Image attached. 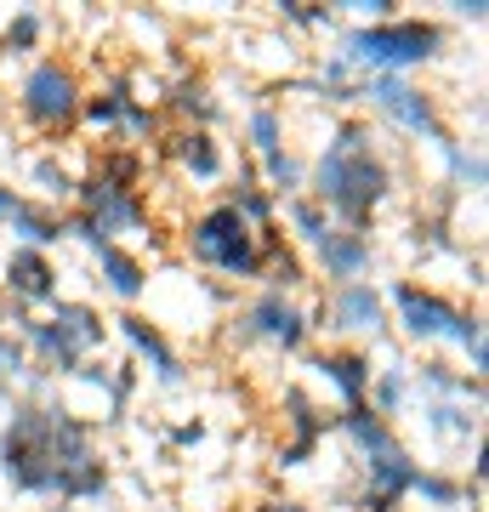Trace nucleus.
<instances>
[{"mask_svg": "<svg viewBox=\"0 0 489 512\" xmlns=\"http://www.w3.org/2000/svg\"><path fill=\"white\" fill-rule=\"evenodd\" d=\"M6 478L35 495H97L103 461L91 456L86 427L69 410H18L0 439Z\"/></svg>", "mask_w": 489, "mask_h": 512, "instance_id": "1", "label": "nucleus"}, {"mask_svg": "<svg viewBox=\"0 0 489 512\" xmlns=\"http://www.w3.org/2000/svg\"><path fill=\"white\" fill-rule=\"evenodd\" d=\"M319 200L330 211H342L353 222V234H364V222L387 200V165L376 154H342V148H330L325 160H319Z\"/></svg>", "mask_w": 489, "mask_h": 512, "instance_id": "2", "label": "nucleus"}, {"mask_svg": "<svg viewBox=\"0 0 489 512\" xmlns=\"http://www.w3.org/2000/svg\"><path fill=\"white\" fill-rule=\"evenodd\" d=\"M188 251L200 256V262H211V268H222V274H256V234L251 222L239 217L234 205H217V211H205L194 228H188Z\"/></svg>", "mask_w": 489, "mask_h": 512, "instance_id": "3", "label": "nucleus"}, {"mask_svg": "<svg viewBox=\"0 0 489 512\" xmlns=\"http://www.w3.org/2000/svg\"><path fill=\"white\" fill-rule=\"evenodd\" d=\"M438 29L433 23H376V29H359L347 40V57L353 63H376V69H393V63H427L438 52Z\"/></svg>", "mask_w": 489, "mask_h": 512, "instance_id": "4", "label": "nucleus"}, {"mask_svg": "<svg viewBox=\"0 0 489 512\" xmlns=\"http://www.w3.org/2000/svg\"><path fill=\"white\" fill-rule=\"evenodd\" d=\"M35 348L52 359L57 370H80V353L103 342V319L91 308H74V302H57V319L52 325H29Z\"/></svg>", "mask_w": 489, "mask_h": 512, "instance_id": "5", "label": "nucleus"}, {"mask_svg": "<svg viewBox=\"0 0 489 512\" xmlns=\"http://www.w3.org/2000/svg\"><path fill=\"white\" fill-rule=\"evenodd\" d=\"M23 109H29V120H40V126H69L74 109H80L74 74L63 69V63H40V69L23 80Z\"/></svg>", "mask_w": 489, "mask_h": 512, "instance_id": "6", "label": "nucleus"}, {"mask_svg": "<svg viewBox=\"0 0 489 512\" xmlns=\"http://www.w3.org/2000/svg\"><path fill=\"white\" fill-rule=\"evenodd\" d=\"M364 97H376L381 109L393 114V120H404L410 131H421V137H433V143H444V126H438V114H433V97H421V92H410L399 74H376L370 80V92Z\"/></svg>", "mask_w": 489, "mask_h": 512, "instance_id": "7", "label": "nucleus"}, {"mask_svg": "<svg viewBox=\"0 0 489 512\" xmlns=\"http://www.w3.org/2000/svg\"><path fill=\"white\" fill-rule=\"evenodd\" d=\"M80 200H86V222H91V234H97V245H109V234L143 222V205L131 200L126 188H109V183H97V177L80 183Z\"/></svg>", "mask_w": 489, "mask_h": 512, "instance_id": "8", "label": "nucleus"}, {"mask_svg": "<svg viewBox=\"0 0 489 512\" xmlns=\"http://www.w3.org/2000/svg\"><path fill=\"white\" fill-rule=\"evenodd\" d=\"M6 279H12V291H18L23 302H52V296H57V268L46 262V251H29V245L12 251Z\"/></svg>", "mask_w": 489, "mask_h": 512, "instance_id": "9", "label": "nucleus"}, {"mask_svg": "<svg viewBox=\"0 0 489 512\" xmlns=\"http://www.w3.org/2000/svg\"><path fill=\"white\" fill-rule=\"evenodd\" d=\"M245 325H251V330H262V336H268V342H279V348H296V342L308 336V325H302V313L290 308V302H285L279 291H268V296H262V302H256L251 313H245Z\"/></svg>", "mask_w": 489, "mask_h": 512, "instance_id": "10", "label": "nucleus"}, {"mask_svg": "<svg viewBox=\"0 0 489 512\" xmlns=\"http://www.w3.org/2000/svg\"><path fill=\"white\" fill-rule=\"evenodd\" d=\"M393 302H399L404 330H410V336H438V330L455 325V308H450V302H438V296L416 291V285H399V291H393Z\"/></svg>", "mask_w": 489, "mask_h": 512, "instance_id": "11", "label": "nucleus"}, {"mask_svg": "<svg viewBox=\"0 0 489 512\" xmlns=\"http://www.w3.org/2000/svg\"><path fill=\"white\" fill-rule=\"evenodd\" d=\"M319 256H325V274L342 279V285H359V274L370 268V245H364V234H325L319 239Z\"/></svg>", "mask_w": 489, "mask_h": 512, "instance_id": "12", "label": "nucleus"}, {"mask_svg": "<svg viewBox=\"0 0 489 512\" xmlns=\"http://www.w3.org/2000/svg\"><path fill=\"white\" fill-rule=\"evenodd\" d=\"M330 313H336L347 330H376L381 325V296L370 291V285H342L336 302H330Z\"/></svg>", "mask_w": 489, "mask_h": 512, "instance_id": "13", "label": "nucleus"}, {"mask_svg": "<svg viewBox=\"0 0 489 512\" xmlns=\"http://www.w3.org/2000/svg\"><path fill=\"white\" fill-rule=\"evenodd\" d=\"M120 330H126L131 342H137V353H148V359H154V370H160V382H177V376H182L177 353L165 348V336H160L154 325H148V319H137V313H126V319H120Z\"/></svg>", "mask_w": 489, "mask_h": 512, "instance_id": "14", "label": "nucleus"}, {"mask_svg": "<svg viewBox=\"0 0 489 512\" xmlns=\"http://www.w3.org/2000/svg\"><path fill=\"white\" fill-rule=\"evenodd\" d=\"M319 376H330V382L342 387V399L347 404H359L364 399V387H370V365H364V353H325L319 359Z\"/></svg>", "mask_w": 489, "mask_h": 512, "instance_id": "15", "label": "nucleus"}, {"mask_svg": "<svg viewBox=\"0 0 489 512\" xmlns=\"http://www.w3.org/2000/svg\"><path fill=\"white\" fill-rule=\"evenodd\" d=\"M97 262H103V274H109V285L120 296H143V268H137V262H131L126 251H120V245H97Z\"/></svg>", "mask_w": 489, "mask_h": 512, "instance_id": "16", "label": "nucleus"}, {"mask_svg": "<svg viewBox=\"0 0 489 512\" xmlns=\"http://www.w3.org/2000/svg\"><path fill=\"white\" fill-rule=\"evenodd\" d=\"M177 160L194 171V177H217L222 171V154H217V143L205 137V131H182L177 137Z\"/></svg>", "mask_w": 489, "mask_h": 512, "instance_id": "17", "label": "nucleus"}, {"mask_svg": "<svg viewBox=\"0 0 489 512\" xmlns=\"http://www.w3.org/2000/svg\"><path fill=\"white\" fill-rule=\"evenodd\" d=\"M12 228H18V234H29V251H40V245H52V239H63V222H57L52 211H35V205H18V217H12Z\"/></svg>", "mask_w": 489, "mask_h": 512, "instance_id": "18", "label": "nucleus"}, {"mask_svg": "<svg viewBox=\"0 0 489 512\" xmlns=\"http://www.w3.org/2000/svg\"><path fill=\"white\" fill-rule=\"evenodd\" d=\"M251 137H256V148H262V160H268V154H279V114L256 109L251 114Z\"/></svg>", "mask_w": 489, "mask_h": 512, "instance_id": "19", "label": "nucleus"}, {"mask_svg": "<svg viewBox=\"0 0 489 512\" xmlns=\"http://www.w3.org/2000/svg\"><path fill=\"white\" fill-rule=\"evenodd\" d=\"M120 114H126V97H120V92H103V97H91V103H86L91 126H114Z\"/></svg>", "mask_w": 489, "mask_h": 512, "instance_id": "20", "label": "nucleus"}, {"mask_svg": "<svg viewBox=\"0 0 489 512\" xmlns=\"http://www.w3.org/2000/svg\"><path fill=\"white\" fill-rule=\"evenodd\" d=\"M290 217H296V228H302L308 239H325L330 234L325 211H319V205H308V200H290Z\"/></svg>", "mask_w": 489, "mask_h": 512, "instance_id": "21", "label": "nucleus"}, {"mask_svg": "<svg viewBox=\"0 0 489 512\" xmlns=\"http://www.w3.org/2000/svg\"><path fill=\"white\" fill-rule=\"evenodd\" d=\"M234 211H239V217H245V222H268V211H273V200H268V194H262V188H251V183H239V200H234Z\"/></svg>", "mask_w": 489, "mask_h": 512, "instance_id": "22", "label": "nucleus"}, {"mask_svg": "<svg viewBox=\"0 0 489 512\" xmlns=\"http://www.w3.org/2000/svg\"><path fill=\"white\" fill-rule=\"evenodd\" d=\"M35 40H40V18H35V12H18V18H12V29H6V52H12V46H18V52H29Z\"/></svg>", "mask_w": 489, "mask_h": 512, "instance_id": "23", "label": "nucleus"}, {"mask_svg": "<svg viewBox=\"0 0 489 512\" xmlns=\"http://www.w3.org/2000/svg\"><path fill=\"white\" fill-rule=\"evenodd\" d=\"M410 490H421L427 501H444V507H450V501H461V490H455L450 478H433V473H416V484H410Z\"/></svg>", "mask_w": 489, "mask_h": 512, "instance_id": "24", "label": "nucleus"}, {"mask_svg": "<svg viewBox=\"0 0 489 512\" xmlns=\"http://www.w3.org/2000/svg\"><path fill=\"white\" fill-rule=\"evenodd\" d=\"M268 177L279 188H296V177H302V165L290 160V154H268Z\"/></svg>", "mask_w": 489, "mask_h": 512, "instance_id": "25", "label": "nucleus"}, {"mask_svg": "<svg viewBox=\"0 0 489 512\" xmlns=\"http://www.w3.org/2000/svg\"><path fill=\"white\" fill-rule=\"evenodd\" d=\"M433 427H444V433H472V416H461L455 404H433Z\"/></svg>", "mask_w": 489, "mask_h": 512, "instance_id": "26", "label": "nucleus"}, {"mask_svg": "<svg viewBox=\"0 0 489 512\" xmlns=\"http://www.w3.org/2000/svg\"><path fill=\"white\" fill-rule=\"evenodd\" d=\"M35 177H40V183H46V194H69V171H63V165H52V160H40L35 165Z\"/></svg>", "mask_w": 489, "mask_h": 512, "instance_id": "27", "label": "nucleus"}, {"mask_svg": "<svg viewBox=\"0 0 489 512\" xmlns=\"http://www.w3.org/2000/svg\"><path fill=\"white\" fill-rule=\"evenodd\" d=\"M177 109H182V114H200V120H205V114H211V97H205V86H182V92H177Z\"/></svg>", "mask_w": 489, "mask_h": 512, "instance_id": "28", "label": "nucleus"}, {"mask_svg": "<svg viewBox=\"0 0 489 512\" xmlns=\"http://www.w3.org/2000/svg\"><path fill=\"white\" fill-rule=\"evenodd\" d=\"M399 393H404V382H399V376H387V382H381V393H376V404H381V410H393V404H399Z\"/></svg>", "mask_w": 489, "mask_h": 512, "instance_id": "29", "label": "nucleus"}, {"mask_svg": "<svg viewBox=\"0 0 489 512\" xmlns=\"http://www.w3.org/2000/svg\"><path fill=\"white\" fill-rule=\"evenodd\" d=\"M23 365V353L12 348V342H6V336H0V376H12V370Z\"/></svg>", "mask_w": 489, "mask_h": 512, "instance_id": "30", "label": "nucleus"}, {"mask_svg": "<svg viewBox=\"0 0 489 512\" xmlns=\"http://www.w3.org/2000/svg\"><path fill=\"white\" fill-rule=\"evenodd\" d=\"M18 194H12V188H0V222H12V217H18Z\"/></svg>", "mask_w": 489, "mask_h": 512, "instance_id": "31", "label": "nucleus"}, {"mask_svg": "<svg viewBox=\"0 0 489 512\" xmlns=\"http://www.w3.org/2000/svg\"><path fill=\"white\" fill-rule=\"evenodd\" d=\"M268 512H308V507H296V501H268Z\"/></svg>", "mask_w": 489, "mask_h": 512, "instance_id": "32", "label": "nucleus"}]
</instances>
